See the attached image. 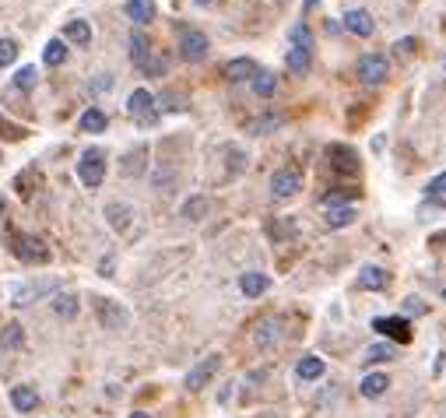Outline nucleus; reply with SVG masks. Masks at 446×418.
<instances>
[{"mask_svg": "<svg viewBox=\"0 0 446 418\" xmlns=\"http://www.w3.org/2000/svg\"><path fill=\"white\" fill-rule=\"evenodd\" d=\"M386 271L383 267H373V264H366L362 271H359V288H366V292H383L386 288Z\"/></svg>", "mask_w": 446, "mask_h": 418, "instance_id": "nucleus-16", "label": "nucleus"}, {"mask_svg": "<svg viewBox=\"0 0 446 418\" xmlns=\"http://www.w3.org/2000/svg\"><path fill=\"white\" fill-rule=\"evenodd\" d=\"M180 56L187 60V64H200V60L207 56V36H204V32H183V39H180Z\"/></svg>", "mask_w": 446, "mask_h": 418, "instance_id": "nucleus-9", "label": "nucleus"}, {"mask_svg": "<svg viewBox=\"0 0 446 418\" xmlns=\"http://www.w3.org/2000/svg\"><path fill=\"white\" fill-rule=\"evenodd\" d=\"M303 190V172L295 169V165H285V169H278L274 176H271V194H274V200H288V197H295Z\"/></svg>", "mask_w": 446, "mask_h": 418, "instance_id": "nucleus-2", "label": "nucleus"}, {"mask_svg": "<svg viewBox=\"0 0 446 418\" xmlns=\"http://www.w3.org/2000/svg\"><path fill=\"white\" fill-rule=\"evenodd\" d=\"M148 56H152V43H148L144 32H134V36H130V60H134L137 67H144Z\"/></svg>", "mask_w": 446, "mask_h": 418, "instance_id": "nucleus-25", "label": "nucleus"}, {"mask_svg": "<svg viewBox=\"0 0 446 418\" xmlns=\"http://www.w3.org/2000/svg\"><path fill=\"white\" fill-rule=\"evenodd\" d=\"M355 218H359V211H355V204H344V207H327V229H344V225H351Z\"/></svg>", "mask_w": 446, "mask_h": 418, "instance_id": "nucleus-19", "label": "nucleus"}, {"mask_svg": "<svg viewBox=\"0 0 446 418\" xmlns=\"http://www.w3.org/2000/svg\"><path fill=\"white\" fill-rule=\"evenodd\" d=\"M243 169H246V155H243V152H235V148H228V172H232V176H239Z\"/></svg>", "mask_w": 446, "mask_h": 418, "instance_id": "nucleus-38", "label": "nucleus"}, {"mask_svg": "<svg viewBox=\"0 0 446 418\" xmlns=\"http://www.w3.org/2000/svg\"><path fill=\"white\" fill-rule=\"evenodd\" d=\"M165 56H148L144 60V74H152V78H159V74H165Z\"/></svg>", "mask_w": 446, "mask_h": 418, "instance_id": "nucleus-37", "label": "nucleus"}, {"mask_svg": "<svg viewBox=\"0 0 446 418\" xmlns=\"http://www.w3.org/2000/svg\"><path fill=\"white\" fill-rule=\"evenodd\" d=\"M53 288H56V281H32V285H21V288L14 292V299H11V306H32L36 299L53 295Z\"/></svg>", "mask_w": 446, "mask_h": 418, "instance_id": "nucleus-10", "label": "nucleus"}, {"mask_svg": "<svg viewBox=\"0 0 446 418\" xmlns=\"http://www.w3.org/2000/svg\"><path fill=\"white\" fill-rule=\"evenodd\" d=\"M144 155H148L144 148H137L134 155H127V162H124V172H127V176H141V172H144Z\"/></svg>", "mask_w": 446, "mask_h": 418, "instance_id": "nucleus-35", "label": "nucleus"}, {"mask_svg": "<svg viewBox=\"0 0 446 418\" xmlns=\"http://www.w3.org/2000/svg\"><path fill=\"white\" fill-rule=\"evenodd\" d=\"M274 127H281V116H263V119H257L250 130L253 134H267V130H274Z\"/></svg>", "mask_w": 446, "mask_h": 418, "instance_id": "nucleus-39", "label": "nucleus"}, {"mask_svg": "<svg viewBox=\"0 0 446 418\" xmlns=\"http://www.w3.org/2000/svg\"><path fill=\"white\" fill-rule=\"evenodd\" d=\"M155 95L148 92V88H137V92H130V99H127V113L134 116V119H141V124H152L155 119Z\"/></svg>", "mask_w": 446, "mask_h": 418, "instance_id": "nucleus-8", "label": "nucleus"}, {"mask_svg": "<svg viewBox=\"0 0 446 418\" xmlns=\"http://www.w3.org/2000/svg\"><path fill=\"white\" fill-rule=\"evenodd\" d=\"M28 187H32V172H25V176H18V179H14V190H18V197H28V194H32Z\"/></svg>", "mask_w": 446, "mask_h": 418, "instance_id": "nucleus-42", "label": "nucleus"}, {"mask_svg": "<svg viewBox=\"0 0 446 418\" xmlns=\"http://www.w3.org/2000/svg\"><path fill=\"white\" fill-rule=\"evenodd\" d=\"M323 369H327V362H323L320 355H306V358H299V366H295L299 380H320V376H323Z\"/></svg>", "mask_w": 446, "mask_h": 418, "instance_id": "nucleus-23", "label": "nucleus"}, {"mask_svg": "<svg viewBox=\"0 0 446 418\" xmlns=\"http://www.w3.org/2000/svg\"><path fill=\"white\" fill-rule=\"evenodd\" d=\"M327 155H331V159H338V162H334V169H341V172H355V169H359V159H355V152H351V148L331 144V148H327Z\"/></svg>", "mask_w": 446, "mask_h": 418, "instance_id": "nucleus-21", "label": "nucleus"}, {"mask_svg": "<svg viewBox=\"0 0 446 418\" xmlns=\"http://www.w3.org/2000/svg\"><path fill=\"white\" fill-rule=\"evenodd\" d=\"M197 4H211V0H197Z\"/></svg>", "mask_w": 446, "mask_h": 418, "instance_id": "nucleus-51", "label": "nucleus"}, {"mask_svg": "<svg viewBox=\"0 0 446 418\" xmlns=\"http://www.w3.org/2000/svg\"><path fill=\"white\" fill-rule=\"evenodd\" d=\"M81 130H88V134H102L106 130V113L102 109H84L81 113Z\"/></svg>", "mask_w": 446, "mask_h": 418, "instance_id": "nucleus-26", "label": "nucleus"}, {"mask_svg": "<svg viewBox=\"0 0 446 418\" xmlns=\"http://www.w3.org/2000/svg\"><path fill=\"white\" fill-rule=\"evenodd\" d=\"M344 28H348V32H355V36H373L376 21H373V14H369V11L355 8V11H348V14H344Z\"/></svg>", "mask_w": 446, "mask_h": 418, "instance_id": "nucleus-13", "label": "nucleus"}, {"mask_svg": "<svg viewBox=\"0 0 446 418\" xmlns=\"http://www.w3.org/2000/svg\"><path fill=\"white\" fill-rule=\"evenodd\" d=\"M404 313H408V316H419V313H425V303L411 295V299H404Z\"/></svg>", "mask_w": 446, "mask_h": 418, "instance_id": "nucleus-43", "label": "nucleus"}, {"mask_svg": "<svg viewBox=\"0 0 446 418\" xmlns=\"http://www.w3.org/2000/svg\"><path fill=\"white\" fill-rule=\"evenodd\" d=\"M11 253H14L18 260H25V264H46V260H49V246L43 243L39 235H14Z\"/></svg>", "mask_w": 446, "mask_h": 418, "instance_id": "nucleus-3", "label": "nucleus"}, {"mask_svg": "<svg viewBox=\"0 0 446 418\" xmlns=\"http://www.w3.org/2000/svg\"><path fill=\"white\" fill-rule=\"evenodd\" d=\"M443 299H446V292H443Z\"/></svg>", "mask_w": 446, "mask_h": 418, "instance_id": "nucleus-52", "label": "nucleus"}, {"mask_svg": "<svg viewBox=\"0 0 446 418\" xmlns=\"http://www.w3.org/2000/svg\"><path fill=\"white\" fill-rule=\"evenodd\" d=\"M288 39H292V46H299V49H313V36H309V25L306 21H295Z\"/></svg>", "mask_w": 446, "mask_h": 418, "instance_id": "nucleus-31", "label": "nucleus"}, {"mask_svg": "<svg viewBox=\"0 0 446 418\" xmlns=\"http://www.w3.org/2000/svg\"><path fill=\"white\" fill-rule=\"evenodd\" d=\"M218 366H222V355H218V351H211L207 358H200V362L187 373V391H204V386L211 383V376L218 373Z\"/></svg>", "mask_w": 446, "mask_h": 418, "instance_id": "nucleus-5", "label": "nucleus"}, {"mask_svg": "<svg viewBox=\"0 0 446 418\" xmlns=\"http://www.w3.org/2000/svg\"><path fill=\"white\" fill-rule=\"evenodd\" d=\"M18 60V46L11 39H0V67H11Z\"/></svg>", "mask_w": 446, "mask_h": 418, "instance_id": "nucleus-36", "label": "nucleus"}, {"mask_svg": "<svg viewBox=\"0 0 446 418\" xmlns=\"http://www.w3.org/2000/svg\"><path fill=\"white\" fill-rule=\"evenodd\" d=\"M225 78H228V81H253V78H257V64H253L250 56L228 60V64H225Z\"/></svg>", "mask_w": 446, "mask_h": 418, "instance_id": "nucleus-15", "label": "nucleus"}, {"mask_svg": "<svg viewBox=\"0 0 446 418\" xmlns=\"http://www.w3.org/2000/svg\"><path fill=\"white\" fill-rule=\"evenodd\" d=\"M109 88H113V74H99V78L92 81V92H95V95L109 92Z\"/></svg>", "mask_w": 446, "mask_h": 418, "instance_id": "nucleus-44", "label": "nucleus"}, {"mask_svg": "<svg viewBox=\"0 0 446 418\" xmlns=\"http://www.w3.org/2000/svg\"><path fill=\"white\" fill-rule=\"evenodd\" d=\"M386 74H390V60H386L383 53H366L359 60V81L362 84H383Z\"/></svg>", "mask_w": 446, "mask_h": 418, "instance_id": "nucleus-4", "label": "nucleus"}, {"mask_svg": "<svg viewBox=\"0 0 446 418\" xmlns=\"http://www.w3.org/2000/svg\"><path fill=\"white\" fill-rule=\"evenodd\" d=\"M414 46H419L414 39H397V43H394V49H397V53H411Z\"/></svg>", "mask_w": 446, "mask_h": 418, "instance_id": "nucleus-47", "label": "nucleus"}, {"mask_svg": "<svg viewBox=\"0 0 446 418\" xmlns=\"http://www.w3.org/2000/svg\"><path fill=\"white\" fill-rule=\"evenodd\" d=\"M271 235H295V225H292V222H288V225H285V222H281V225H271Z\"/></svg>", "mask_w": 446, "mask_h": 418, "instance_id": "nucleus-46", "label": "nucleus"}, {"mask_svg": "<svg viewBox=\"0 0 446 418\" xmlns=\"http://www.w3.org/2000/svg\"><path fill=\"white\" fill-rule=\"evenodd\" d=\"M14 84H18V88H32V84H36V67H21V71L14 74Z\"/></svg>", "mask_w": 446, "mask_h": 418, "instance_id": "nucleus-40", "label": "nucleus"}, {"mask_svg": "<svg viewBox=\"0 0 446 418\" xmlns=\"http://www.w3.org/2000/svg\"><path fill=\"white\" fill-rule=\"evenodd\" d=\"M425 194H429V197H443V194H446V172H439L436 179H429Z\"/></svg>", "mask_w": 446, "mask_h": 418, "instance_id": "nucleus-41", "label": "nucleus"}, {"mask_svg": "<svg viewBox=\"0 0 446 418\" xmlns=\"http://www.w3.org/2000/svg\"><path fill=\"white\" fill-rule=\"evenodd\" d=\"M320 4V0H306V8H316Z\"/></svg>", "mask_w": 446, "mask_h": 418, "instance_id": "nucleus-50", "label": "nucleus"}, {"mask_svg": "<svg viewBox=\"0 0 446 418\" xmlns=\"http://www.w3.org/2000/svg\"><path fill=\"white\" fill-rule=\"evenodd\" d=\"M207 211H211V200H207V197H190V200L180 207V215H183L187 222H200V218H207Z\"/></svg>", "mask_w": 446, "mask_h": 418, "instance_id": "nucleus-24", "label": "nucleus"}, {"mask_svg": "<svg viewBox=\"0 0 446 418\" xmlns=\"http://www.w3.org/2000/svg\"><path fill=\"white\" fill-rule=\"evenodd\" d=\"M278 338H281V320H260V327H257V334H253V341H257V348L260 351H271L274 345H278Z\"/></svg>", "mask_w": 446, "mask_h": 418, "instance_id": "nucleus-11", "label": "nucleus"}, {"mask_svg": "<svg viewBox=\"0 0 446 418\" xmlns=\"http://www.w3.org/2000/svg\"><path fill=\"white\" fill-rule=\"evenodd\" d=\"M239 288H243V295L257 299V295H263L267 288H271V278L260 275V271H246V275L239 278Z\"/></svg>", "mask_w": 446, "mask_h": 418, "instance_id": "nucleus-17", "label": "nucleus"}, {"mask_svg": "<svg viewBox=\"0 0 446 418\" xmlns=\"http://www.w3.org/2000/svg\"><path fill=\"white\" fill-rule=\"evenodd\" d=\"M130 418H152V415H144V411H134V415H130Z\"/></svg>", "mask_w": 446, "mask_h": 418, "instance_id": "nucleus-49", "label": "nucleus"}, {"mask_svg": "<svg viewBox=\"0 0 446 418\" xmlns=\"http://www.w3.org/2000/svg\"><path fill=\"white\" fill-rule=\"evenodd\" d=\"M43 60H46L49 67L64 64V60H67V46H64L60 39H49V43H46V49H43Z\"/></svg>", "mask_w": 446, "mask_h": 418, "instance_id": "nucleus-32", "label": "nucleus"}, {"mask_svg": "<svg viewBox=\"0 0 446 418\" xmlns=\"http://www.w3.org/2000/svg\"><path fill=\"white\" fill-rule=\"evenodd\" d=\"M64 36L71 39V43H78V46H88L92 43V28H88V21H67V28H64Z\"/></svg>", "mask_w": 446, "mask_h": 418, "instance_id": "nucleus-27", "label": "nucleus"}, {"mask_svg": "<svg viewBox=\"0 0 446 418\" xmlns=\"http://www.w3.org/2000/svg\"><path fill=\"white\" fill-rule=\"evenodd\" d=\"M394 358H397L394 345H373L366 351V362H394Z\"/></svg>", "mask_w": 446, "mask_h": 418, "instance_id": "nucleus-33", "label": "nucleus"}, {"mask_svg": "<svg viewBox=\"0 0 446 418\" xmlns=\"http://www.w3.org/2000/svg\"><path fill=\"white\" fill-rule=\"evenodd\" d=\"M78 176H81L84 187H99L102 183V179H106V152H102V148H88V152L81 155Z\"/></svg>", "mask_w": 446, "mask_h": 418, "instance_id": "nucleus-1", "label": "nucleus"}, {"mask_svg": "<svg viewBox=\"0 0 446 418\" xmlns=\"http://www.w3.org/2000/svg\"><path fill=\"white\" fill-rule=\"evenodd\" d=\"M99 320L106 331H127V323H130V313L116 303V299H99Z\"/></svg>", "mask_w": 446, "mask_h": 418, "instance_id": "nucleus-6", "label": "nucleus"}, {"mask_svg": "<svg viewBox=\"0 0 446 418\" xmlns=\"http://www.w3.org/2000/svg\"><path fill=\"white\" fill-rule=\"evenodd\" d=\"M373 331H379V334H386V338H397L401 345L411 341V323H408V316H376V320H373Z\"/></svg>", "mask_w": 446, "mask_h": 418, "instance_id": "nucleus-7", "label": "nucleus"}, {"mask_svg": "<svg viewBox=\"0 0 446 418\" xmlns=\"http://www.w3.org/2000/svg\"><path fill=\"white\" fill-rule=\"evenodd\" d=\"M386 386H390V380H386L383 373H369V376H362L359 391H362V397H383Z\"/></svg>", "mask_w": 446, "mask_h": 418, "instance_id": "nucleus-22", "label": "nucleus"}, {"mask_svg": "<svg viewBox=\"0 0 446 418\" xmlns=\"http://www.w3.org/2000/svg\"><path fill=\"white\" fill-rule=\"evenodd\" d=\"M11 404H14L18 411H32V408H39V394H36L28 383H18L14 391H11Z\"/></svg>", "mask_w": 446, "mask_h": 418, "instance_id": "nucleus-18", "label": "nucleus"}, {"mask_svg": "<svg viewBox=\"0 0 446 418\" xmlns=\"http://www.w3.org/2000/svg\"><path fill=\"white\" fill-rule=\"evenodd\" d=\"M21 345H25V331H21L18 323H8L4 331H0V348L14 351V348H21Z\"/></svg>", "mask_w": 446, "mask_h": 418, "instance_id": "nucleus-28", "label": "nucleus"}, {"mask_svg": "<svg viewBox=\"0 0 446 418\" xmlns=\"http://www.w3.org/2000/svg\"><path fill=\"white\" fill-rule=\"evenodd\" d=\"M274 88H278V78H274L271 71H257V78H253V92H257L260 99H271Z\"/></svg>", "mask_w": 446, "mask_h": 418, "instance_id": "nucleus-30", "label": "nucleus"}, {"mask_svg": "<svg viewBox=\"0 0 446 418\" xmlns=\"http://www.w3.org/2000/svg\"><path fill=\"white\" fill-rule=\"evenodd\" d=\"M309 56H313V49L292 46V49H288V71H292V74H306V71H309Z\"/></svg>", "mask_w": 446, "mask_h": 418, "instance_id": "nucleus-29", "label": "nucleus"}, {"mask_svg": "<svg viewBox=\"0 0 446 418\" xmlns=\"http://www.w3.org/2000/svg\"><path fill=\"white\" fill-rule=\"evenodd\" d=\"M162 102H165V106H162V109H183V106H180V102H183V99H180V95H165V99H162Z\"/></svg>", "mask_w": 446, "mask_h": 418, "instance_id": "nucleus-48", "label": "nucleus"}, {"mask_svg": "<svg viewBox=\"0 0 446 418\" xmlns=\"http://www.w3.org/2000/svg\"><path fill=\"white\" fill-rule=\"evenodd\" d=\"M130 218H134V207H130V204H106V222H109V229L127 232V229H130Z\"/></svg>", "mask_w": 446, "mask_h": 418, "instance_id": "nucleus-14", "label": "nucleus"}, {"mask_svg": "<svg viewBox=\"0 0 446 418\" xmlns=\"http://www.w3.org/2000/svg\"><path fill=\"white\" fill-rule=\"evenodd\" d=\"M359 197V190H334V194H323V204L327 207H344Z\"/></svg>", "mask_w": 446, "mask_h": 418, "instance_id": "nucleus-34", "label": "nucleus"}, {"mask_svg": "<svg viewBox=\"0 0 446 418\" xmlns=\"http://www.w3.org/2000/svg\"><path fill=\"white\" fill-rule=\"evenodd\" d=\"M0 130H4V137H11V141H18V137L25 134L21 127H14V124H8V119H4V116H0Z\"/></svg>", "mask_w": 446, "mask_h": 418, "instance_id": "nucleus-45", "label": "nucleus"}, {"mask_svg": "<svg viewBox=\"0 0 446 418\" xmlns=\"http://www.w3.org/2000/svg\"><path fill=\"white\" fill-rule=\"evenodd\" d=\"M124 11H127V18L137 21V25H144V21L155 18V4H152V0H127Z\"/></svg>", "mask_w": 446, "mask_h": 418, "instance_id": "nucleus-20", "label": "nucleus"}, {"mask_svg": "<svg viewBox=\"0 0 446 418\" xmlns=\"http://www.w3.org/2000/svg\"><path fill=\"white\" fill-rule=\"evenodd\" d=\"M78 295L74 292H53L49 295V310L60 316V320H71V316H78Z\"/></svg>", "mask_w": 446, "mask_h": 418, "instance_id": "nucleus-12", "label": "nucleus"}]
</instances>
